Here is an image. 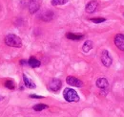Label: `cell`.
Here are the masks:
<instances>
[{
	"mask_svg": "<svg viewBox=\"0 0 124 117\" xmlns=\"http://www.w3.org/2000/svg\"><path fill=\"white\" fill-rule=\"evenodd\" d=\"M5 87H6L7 88H9V89H12V90L16 88L15 83H14L13 81H11V80H8V81L5 82Z\"/></svg>",
	"mask_w": 124,
	"mask_h": 117,
	"instance_id": "16",
	"label": "cell"
},
{
	"mask_svg": "<svg viewBox=\"0 0 124 117\" xmlns=\"http://www.w3.org/2000/svg\"><path fill=\"white\" fill-rule=\"evenodd\" d=\"M114 42H115L116 46L119 50L124 51V35H122V34H117V35L115 37Z\"/></svg>",
	"mask_w": 124,
	"mask_h": 117,
	"instance_id": "5",
	"label": "cell"
},
{
	"mask_svg": "<svg viewBox=\"0 0 124 117\" xmlns=\"http://www.w3.org/2000/svg\"><path fill=\"white\" fill-rule=\"evenodd\" d=\"M95 85H96V87H97V88L103 89V88H107L109 84H108V81H107L105 78H99V79H97V80H96Z\"/></svg>",
	"mask_w": 124,
	"mask_h": 117,
	"instance_id": "10",
	"label": "cell"
},
{
	"mask_svg": "<svg viewBox=\"0 0 124 117\" xmlns=\"http://www.w3.org/2000/svg\"><path fill=\"white\" fill-rule=\"evenodd\" d=\"M28 64H29L31 67H32V68H36V67H39L41 63H40V61L36 58L31 57V58H29V60H28Z\"/></svg>",
	"mask_w": 124,
	"mask_h": 117,
	"instance_id": "12",
	"label": "cell"
},
{
	"mask_svg": "<svg viewBox=\"0 0 124 117\" xmlns=\"http://www.w3.org/2000/svg\"><path fill=\"white\" fill-rule=\"evenodd\" d=\"M66 83L72 87H76V88H81L83 87V83L78 80V78L74 77V76H68L66 79Z\"/></svg>",
	"mask_w": 124,
	"mask_h": 117,
	"instance_id": "4",
	"label": "cell"
},
{
	"mask_svg": "<svg viewBox=\"0 0 124 117\" xmlns=\"http://www.w3.org/2000/svg\"><path fill=\"white\" fill-rule=\"evenodd\" d=\"M67 39H71V40H81L84 36L83 35H79V34H74V33H68L66 35Z\"/></svg>",
	"mask_w": 124,
	"mask_h": 117,
	"instance_id": "11",
	"label": "cell"
},
{
	"mask_svg": "<svg viewBox=\"0 0 124 117\" xmlns=\"http://www.w3.org/2000/svg\"><path fill=\"white\" fill-rule=\"evenodd\" d=\"M61 87H62V83L59 79H53V80L49 83V85H48L49 90H51V91H53V92L58 91V90L61 88Z\"/></svg>",
	"mask_w": 124,
	"mask_h": 117,
	"instance_id": "3",
	"label": "cell"
},
{
	"mask_svg": "<svg viewBox=\"0 0 124 117\" xmlns=\"http://www.w3.org/2000/svg\"><path fill=\"white\" fill-rule=\"evenodd\" d=\"M30 97L31 98H34V99H42L43 98V96H38V95H34V94L30 95Z\"/></svg>",
	"mask_w": 124,
	"mask_h": 117,
	"instance_id": "18",
	"label": "cell"
},
{
	"mask_svg": "<svg viewBox=\"0 0 124 117\" xmlns=\"http://www.w3.org/2000/svg\"><path fill=\"white\" fill-rule=\"evenodd\" d=\"M93 41H91V40H87V41H85L84 44H83V46H82V50H83L84 53H88V52L93 48Z\"/></svg>",
	"mask_w": 124,
	"mask_h": 117,
	"instance_id": "13",
	"label": "cell"
},
{
	"mask_svg": "<svg viewBox=\"0 0 124 117\" xmlns=\"http://www.w3.org/2000/svg\"><path fill=\"white\" fill-rule=\"evenodd\" d=\"M40 8V0H30L29 2V11L30 14L36 13Z\"/></svg>",
	"mask_w": 124,
	"mask_h": 117,
	"instance_id": "7",
	"label": "cell"
},
{
	"mask_svg": "<svg viewBox=\"0 0 124 117\" xmlns=\"http://www.w3.org/2000/svg\"><path fill=\"white\" fill-rule=\"evenodd\" d=\"M69 0H52V5L53 6H59V5H64L68 2Z\"/></svg>",
	"mask_w": 124,
	"mask_h": 117,
	"instance_id": "15",
	"label": "cell"
},
{
	"mask_svg": "<svg viewBox=\"0 0 124 117\" xmlns=\"http://www.w3.org/2000/svg\"><path fill=\"white\" fill-rule=\"evenodd\" d=\"M48 107H49V106H47L45 104H37V105L33 106V109H34L35 111H41V110L46 109Z\"/></svg>",
	"mask_w": 124,
	"mask_h": 117,
	"instance_id": "14",
	"label": "cell"
},
{
	"mask_svg": "<svg viewBox=\"0 0 124 117\" xmlns=\"http://www.w3.org/2000/svg\"><path fill=\"white\" fill-rule=\"evenodd\" d=\"M28 63V61H26V60H24V59H22V60H20V64H27Z\"/></svg>",
	"mask_w": 124,
	"mask_h": 117,
	"instance_id": "19",
	"label": "cell"
},
{
	"mask_svg": "<svg viewBox=\"0 0 124 117\" xmlns=\"http://www.w3.org/2000/svg\"><path fill=\"white\" fill-rule=\"evenodd\" d=\"M63 96H64V99L69 103L72 102H78L80 100L79 98V95L78 94V92L72 88H65L64 89V92H63Z\"/></svg>",
	"mask_w": 124,
	"mask_h": 117,
	"instance_id": "2",
	"label": "cell"
},
{
	"mask_svg": "<svg viewBox=\"0 0 124 117\" xmlns=\"http://www.w3.org/2000/svg\"><path fill=\"white\" fill-rule=\"evenodd\" d=\"M97 2L95 1V0H92V1H90L87 5H86V8H85V11L88 13V14H93L95 12V10H96V8H97Z\"/></svg>",
	"mask_w": 124,
	"mask_h": 117,
	"instance_id": "8",
	"label": "cell"
},
{
	"mask_svg": "<svg viewBox=\"0 0 124 117\" xmlns=\"http://www.w3.org/2000/svg\"><path fill=\"white\" fill-rule=\"evenodd\" d=\"M101 61L103 63V65H105L106 67H110L112 62H113V59L111 58L110 54H109L108 51H103L102 52V55H101Z\"/></svg>",
	"mask_w": 124,
	"mask_h": 117,
	"instance_id": "6",
	"label": "cell"
},
{
	"mask_svg": "<svg viewBox=\"0 0 124 117\" xmlns=\"http://www.w3.org/2000/svg\"><path fill=\"white\" fill-rule=\"evenodd\" d=\"M90 20H91L92 22H93V23L98 24V23H102V22H104L106 19L103 18V17H97V18H91Z\"/></svg>",
	"mask_w": 124,
	"mask_h": 117,
	"instance_id": "17",
	"label": "cell"
},
{
	"mask_svg": "<svg viewBox=\"0 0 124 117\" xmlns=\"http://www.w3.org/2000/svg\"><path fill=\"white\" fill-rule=\"evenodd\" d=\"M23 81H24V85H25L26 88H31V89H33V88H36L35 84L31 81V79H30L26 74H23Z\"/></svg>",
	"mask_w": 124,
	"mask_h": 117,
	"instance_id": "9",
	"label": "cell"
},
{
	"mask_svg": "<svg viewBox=\"0 0 124 117\" xmlns=\"http://www.w3.org/2000/svg\"><path fill=\"white\" fill-rule=\"evenodd\" d=\"M5 43H6V45L11 46V47L20 48L22 46V40L18 36H16L15 34H10V35L6 36Z\"/></svg>",
	"mask_w": 124,
	"mask_h": 117,
	"instance_id": "1",
	"label": "cell"
}]
</instances>
